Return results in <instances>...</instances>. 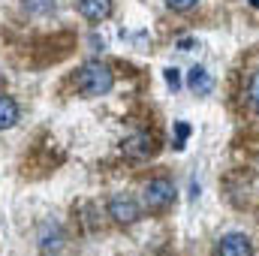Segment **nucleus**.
<instances>
[{
    "label": "nucleus",
    "mask_w": 259,
    "mask_h": 256,
    "mask_svg": "<svg viewBox=\"0 0 259 256\" xmlns=\"http://www.w3.org/2000/svg\"><path fill=\"white\" fill-rule=\"evenodd\" d=\"M112 84H115L112 69L106 64H100V61L84 64L78 69V75H75V88H78L81 94H88V97H103V94L112 91Z\"/></svg>",
    "instance_id": "obj_1"
},
{
    "label": "nucleus",
    "mask_w": 259,
    "mask_h": 256,
    "mask_svg": "<svg viewBox=\"0 0 259 256\" xmlns=\"http://www.w3.org/2000/svg\"><path fill=\"white\" fill-rule=\"evenodd\" d=\"M145 205L148 208H154V211H160V208H166L172 199H175V187L166 181V178H154V181H148V187H145Z\"/></svg>",
    "instance_id": "obj_2"
},
{
    "label": "nucleus",
    "mask_w": 259,
    "mask_h": 256,
    "mask_svg": "<svg viewBox=\"0 0 259 256\" xmlns=\"http://www.w3.org/2000/svg\"><path fill=\"white\" fill-rule=\"evenodd\" d=\"M109 214L118 220V223H136L139 220V205L133 196H112L109 199Z\"/></svg>",
    "instance_id": "obj_3"
},
{
    "label": "nucleus",
    "mask_w": 259,
    "mask_h": 256,
    "mask_svg": "<svg viewBox=\"0 0 259 256\" xmlns=\"http://www.w3.org/2000/svg\"><path fill=\"white\" fill-rule=\"evenodd\" d=\"M220 256H253V247H250V238L247 235H226L217 247Z\"/></svg>",
    "instance_id": "obj_4"
},
{
    "label": "nucleus",
    "mask_w": 259,
    "mask_h": 256,
    "mask_svg": "<svg viewBox=\"0 0 259 256\" xmlns=\"http://www.w3.org/2000/svg\"><path fill=\"white\" fill-rule=\"evenodd\" d=\"M154 151V139L148 136V133H136V136H130L127 142H124V154L133 157V160H142V157H148Z\"/></svg>",
    "instance_id": "obj_5"
},
{
    "label": "nucleus",
    "mask_w": 259,
    "mask_h": 256,
    "mask_svg": "<svg viewBox=\"0 0 259 256\" xmlns=\"http://www.w3.org/2000/svg\"><path fill=\"white\" fill-rule=\"evenodd\" d=\"M78 6H81V15L88 21H103L112 15V0H81Z\"/></svg>",
    "instance_id": "obj_6"
},
{
    "label": "nucleus",
    "mask_w": 259,
    "mask_h": 256,
    "mask_svg": "<svg viewBox=\"0 0 259 256\" xmlns=\"http://www.w3.org/2000/svg\"><path fill=\"white\" fill-rule=\"evenodd\" d=\"M187 84H190V91L193 94H211V88H214V78H211V72L205 69V66H193L190 69V75H187Z\"/></svg>",
    "instance_id": "obj_7"
},
{
    "label": "nucleus",
    "mask_w": 259,
    "mask_h": 256,
    "mask_svg": "<svg viewBox=\"0 0 259 256\" xmlns=\"http://www.w3.org/2000/svg\"><path fill=\"white\" fill-rule=\"evenodd\" d=\"M15 121H18V106H15V100L0 94V130L15 127Z\"/></svg>",
    "instance_id": "obj_8"
},
{
    "label": "nucleus",
    "mask_w": 259,
    "mask_h": 256,
    "mask_svg": "<svg viewBox=\"0 0 259 256\" xmlns=\"http://www.w3.org/2000/svg\"><path fill=\"white\" fill-rule=\"evenodd\" d=\"M166 81H169V88L172 91H178L181 88V75H178V69L172 66V69H166Z\"/></svg>",
    "instance_id": "obj_9"
},
{
    "label": "nucleus",
    "mask_w": 259,
    "mask_h": 256,
    "mask_svg": "<svg viewBox=\"0 0 259 256\" xmlns=\"http://www.w3.org/2000/svg\"><path fill=\"white\" fill-rule=\"evenodd\" d=\"M247 94H250V103L259 109V72L250 78V91H247Z\"/></svg>",
    "instance_id": "obj_10"
},
{
    "label": "nucleus",
    "mask_w": 259,
    "mask_h": 256,
    "mask_svg": "<svg viewBox=\"0 0 259 256\" xmlns=\"http://www.w3.org/2000/svg\"><path fill=\"white\" fill-rule=\"evenodd\" d=\"M166 3H169L172 9H178V12H184V9H193V6L199 3V0H166Z\"/></svg>",
    "instance_id": "obj_11"
},
{
    "label": "nucleus",
    "mask_w": 259,
    "mask_h": 256,
    "mask_svg": "<svg viewBox=\"0 0 259 256\" xmlns=\"http://www.w3.org/2000/svg\"><path fill=\"white\" fill-rule=\"evenodd\" d=\"M190 136V127L187 124H178V148H184V139Z\"/></svg>",
    "instance_id": "obj_12"
},
{
    "label": "nucleus",
    "mask_w": 259,
    "mask_h": 256,
    "mask_svg": "<svg viewBox=\"0 0 259 256\" xmlns=\"http://www.w3.org/2000/svg\"><path fill=\"white\" fill-rule=\"evenodd\" d=\"M250 3H253V6H259V0H250Z\"/></svg>",
    "instance_id": "obj_13"
}]
</instances>
